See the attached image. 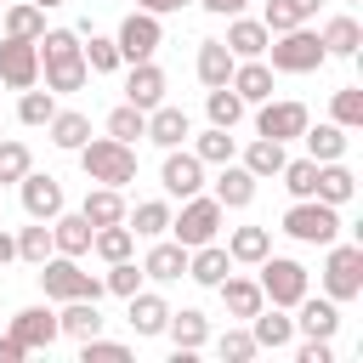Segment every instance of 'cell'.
Wrapping results in <instances>:
<instances>
[{
    "label": "cell",
    "instance_id": "cell-1",
    "mask_svg": "<svg viewBox=\"0 0 363 363\" xmlns=\"http://www.w3.org/2000/svg\"><path fill=\"white\" fill-rule=\"evenodd\" d=\"M40 74H45V91H85L91 68H85V40L74 28H45L40 40Z\"/></svg>",
    "mask_w": 363,
    "mask_h": 363
},
{
    "label": "cell",
    "instance_id": "cell-2",
    "mask_svg": "<svg viewBox=\"0 0 363 363\" xmlns=\"http://www.w3.org/2000/svg\"><path fill=\"white\" fill-rule=\"evenodd\" d=\"M79 170L91 182H102V187H125V182H136V147L119 142V136H85Z\"/></svg>",
    "mask_w": 363,
    "mask_h": 363
},
{
    "label": "cell",
    "instance_id": "cell-3",
    "mask_svg": "<svg viewBox=\"0 0 363 363\" xmlns=\"http://www.w3.org/2000/svg\"><path fill=\"white\" fill-rule=\"evenodd\" d=\"M40 289H45V301H102L108 295L102 278L79 267V255H57V250L40 261Z\"/></svg>",
    "mask_w": 363,
    "mask_h": 363
},
{
    "label": "cell",
    "instance_id": "cell-4",
    "mask_svg": "<svg viewBox=\"0 0 363 363\" xmlns=\"http://www.w3.org/2000/svg\"><path fill=\"white\" fill-rule=\"evenodd\" d=\"M323 62H329V51H323L318 28H306V23L267 40V68H272V74H312V68H323Z\"/></svg>",
    "mask_w": 363,
    "mask_h": 363
},
{
    "label": "cell",
    "instance_id": "cell-5",
    "mask_svg": "<svg viewBox=\"0 0 363 363\" xmlns=\"http://www.w3.org/2000/svg\"><path fill=\"white\" fill-rule=\"evenodd\" d=\"M284 233L295 244H335L340 238V210L323 204V199H295L284 210Z\"/></svg>",
    "mask_w": 363,
    "mask_h": 363
},
{
    "label": "cell",
    "instance_id": "cell-6",
    "mask_svg": "<svg viewBox=\"0 0 363 363\" xmlns=\"http://www.w3.org/2000/svg\"><path fill=\"white\" fill-rule=\"evenodd\" d=\"M323 295L329 301H357L363 295V244H323Z\"/></svg>",
    "mask_w": 363,
    "mask_h": 363
},
{
    "label": "cell",
    "instance_id": "cell-7",
    "mask_svg": "<svg viewBox=\"0 0 363 363\" xmlns=\"http://www.w3.org/2000/svg\"><path fill=\"white\" fill-rule=\"evenodd\" d=\"M261 267V295H267V306H295L306 289H312V278H306V267L295 261V255H267V261H255Z\"/></svg>",
    "mask_w": 363,
    "mask_h": 363
},
{
    "label": "cell",
    "instance_id": "cell-8",
    "mask_svg": "<svg viewBox=\"0 0 363 363\" xmlns=\"http://www.w3.org/2000/svg\"><path fill=\"white\" fill-rule=\"evenodd\" d=\"M221 204L210 199V193H193V199H182V216H170V233H176V244H210L216 233H221Z\"/></svg>",
    "mask_w": 363,
    "mask_h": 363
},
{
    "label": "cell",
    "instance_id": "cell-9",
    "mask_svg": "<svg viewBox=\"0 0 363 363\" xmlns=\"http://www.w3.org/2000/svg\"><path fill=\"white\" fill-rule=\"evenodd\" d=\"M113 45H119V62H147V57L164 45V28H159V17H153V11H142V6H136V11L119 23Z\"/></svg>",
    "mask_w": 363,
    "mask_h": 363
},
{
    "label": "cell",
    "instance_id": "cell-10",
    "mask_svg": "<svg viewBox=\"0 0 363 363\" xmlns=\"http://www.w3.org/2000/svg\"><path fill=\"white\" fill-rule=\"evenodd\" d=\"M0 85L6 91H28L40 85V45L34 40H0Z\"/></svg>",
    "mask_w": 363,
    "mask_h": 363
},
{
    "label": "cell",
    "instance_id": "cell-11",
    "mask_svg": "<svg viewBox=\"0 0 363 363\" xmlns=\"http://www.w3.org/2000/svg\"><path fill=\"white\" fill-rule=\"evenodd\" d=\"M261 113H255V136H272V142H295L306 125H312V113H306V102H255Z\"/></svg>",
    "mask_w": 363,
    "mask_h": 363
},
{
    "label": "cell",
    "instance_id": "cell-12",
    "mask_svg": "<svg viewBox=\"0 0 363 363\" xmlns=\"http://www.w3.org/2000/svg\"><path fill=\"white\" fill-rule=\"evenodd\" d=\"M159 182H164L170 199H193V193H204V159L187 153V147H164V170H159Z\"/></svg>",
    "mask_w": 363,
    "mask_h": 363
},
{
    "label": "cell",
    "instance_id": "cell-13",
    "mask_svg": "<svg viewBox=\"0 0 363 363\" xmlns=\"http://www.w3.org/2000/svg\"><path fill=\"white\" fill-rule=\"evenodd\" d=\"M295 312H301V318H295V329H301V335H312V340H335V329H340V301H329V295H312V289H306V295L295 301Z\"/></svg>",
    "mask_w": 363,
    "mask_h": 363
},
{
    "label": "cell",
    "instance_id": "cell-14",
    "mask_svg": "<svg viewBox=\"0 0 363 363\" xmlns=\"http://www.w3.org/2000/svg\"><path fill=\"white\" fill-rule=\"evenodd\" d=\"M6 335H11L23 352H45V346L57 340V312H51V306H23Z\"/></svg>",
    "mask_w": 363,
    "mask_h": 363
},
{
    "label": "cell",
    "instance_id": "cell-15",
    "mask_svg": "<svg viewBox=\"0 0 363 363\" xmlns=\"http://www.w3.org/2000/svg\"><path fill=\"white\" fill-rule=\"evenodd\" d=\"M17 193H23V210H28V221H51V216L62 210V182H57V176H40V170H28V176L17 182Z\"/></svg>",
    "mask_w": 363,
    "mask_h": 363
},
{
    "label": "cell",
    "instance_id": "cell-16",
    "mask_svg": "<svg viewBox=\"0 0 363 363\" xmlns=\"http://www.w3.org/2000/svg\"><path fill=\"white\" fill-rule=\"evenodd\" d=\"M125 102H130V108H142V113L164 102V68H159L153 57H147V62H130V79H125Z\"/></svg>",
    "mask_w": 363,
    "mask_h": 363
},
{
    "label": "cell",
    "instance_id": "cell-17",
    "mask_svg": "<svg viewBox=\"0 0 363 363\" xmlns=\"http://www.w3.org/2000/svg\"><path fill=\"white\" fill-rule=\"evenodd\" d=\"M153 147H182L187 136H193V119L182 113V108H170V102H159V108H147V130H142Z\"/></svg>",
    "mask_w": 363,
    "mask_h": 363
},
{
    "label": "cell",
    "instance_id": "cell-18",
    "mask_svg": "<svg viewBox=\"0 0 363 363\" xmlns=\"http://www.w3.org/2000/svg\"><path fill=\"white\" fill-rule=\"evenodd\" d=\"M91 233H96V227H91L79 210H74V216H68V210L51 216V250H57V255H91Z\"/></svg>",
    "mask_w": 363,
    "mask_h": 363
},
{
    "label": "cell",
    "instance_id": "cell-19",
    "mask_svg": "<svg viewBox=\"0 0 363 363\" xmlns=\"http://www.w3.org/2000/svg\"><path fill=\"white\" fill-rule=\"evenodd\" d=\"M227 272H233V255H227V250H221L216 238H210V244H193V250H187V278H193V284L216 289V284H221Z\"/></svg>",
    "mask_w": 363,
    "mask_h": 363
},
{
    "label": "cell",
    "instance_id": "cell-20",
    "mask_svg": "<svg viewBox=\"0 0 363 363\" xmlns=\"http://www.w3.org/2000/svg\"><path fill=\"white\" fill-rule=\"evenodd\" d=\"M267 40H272V34H267V23H261V17H244V11H238V17L227 23V40H221V45H227V51H233V57L244 62V57H267Z\"/></svg>",
    "mask_w": 363,
    "mask_h": 363
},
{
    "label": "cell",
    "instance_id": "cell-21",
    "mask_svg": "<svg viewBox=\"0 0 363 363\" xmlns=\"http://www.w3.org/2000/svg\"><path fill=\"white\" fill-rule=\"evenodd\" d=\"M352 193H357V176L340 164V159H329V164H318V182H312V199H323V204H352Z\"/></svg>",
    "mask_w": 363,
    "mask_h": 363
},
{
    "label": "cell",
    "instance_id": "cell-22",
    "mask_svg": "<svg viewBox=\"0 0 363 363\" xmlns=\"http://www.w3.org/2000/svg\"><path fill=\"white\" fill-rule=\"evenodd\" d=\"M210 199H216L221 210H244V204L255 199V176H250L244 164H233V159H227V164H221V176H216V193H210Z\"/></svg>",
    "mask_w": 363,
    "mask_h": 363
},
{
    "label": "cell",
    "instance_id": "cell-23",
    "mask_svg": "<svg viewBox=\"0 0 363 363\" xmlns=\"http://www.w3.org/2000/svg\"><path fill=\"white\" fill-rule=\"evenodd\" d=\"M125 318H130V329H136V335H164L170 306H164L153 289H136V295H125Z\"/></svg>",
    "mask_w": 363,
    "mask_h": 363
},
{
    "label": "cell",
    "instance_id": "cell-24",
    "mask_svg": "<svg viewBox=\"0 0 363 363\" xmlns=\"http://www.w3.org/2000/svg\"><path fill=\"white\" fill-rule=\"evenodd\" d=\"M164 335L176 340V352H199V346L210 340V318H204L199 306H182V312L164 318Z\"/></svg>",
    "mask_w": 363,
    "mask_h": 363
},
{
    "label": "cell",
    "instance_id": "cell-25",
    "mask_svg": "<svg viewBox=\"0 0 363 363\" xmlns=\"http://www.w3.org/2000/svg\"><path fill=\"white\" fill-rule=\"evenodd\" d=\"M250 335H255L261 352H284V346L295 340V318H284V306H272V312L261 306V312L250 318Z\"/></svg>",
    "mask_w": 363,
    "mask_h": 363
},
{
    "label": "cell",
    "instance_id": "cell-26",
    "mask_svg": "<svg viewBox=\"0 0 363 363\" xmlns=\"http://www.w3.org/2000/svg\"><path fill=\"white\" fill-rule=\"evenodd\" d=\"M244 102H267L272 96V68L261 62V57H244V62H233V79H227Z\"/></svg>",
    "mask_w": 363,
    "mask_h": 363
},
{
    "label": "cell",
    "instance_id": "cell-27",
    "mask_svg": "<svg viewBox=\"0 0 363 363\" xmlns=\"http://www.w3.org/2000/svg\"><path fill=\"white\" fill-rule=\"evenodd\" d=\"M182 272H187V244H176V238H159L142 261V278H159V284H170Z\"/></svg>",
    "mask_w": 363,
    "mask_h": 363
},
{
    "label": "cell",
    "instance_id": "cell-28",
    "mask_svg": "<svg viewBox=\"0 0 363 363\" xmlns=\"http://www.w3.org/2000/svg\"><path fill=\"white\" fill-rule=\"evenodd\" d=\"M57 335H68V340H91V335H102V312H96V301H62V312H57Z\"/></svg>",
    "mask_w": 363,
    "mask_h": 363
},
{
    "label": "cell",
    "instance_id": "cell-29",
    "mask_svg": "<svg viewBox=\"0 0 363 363\" xmlns=\"http://www.w3.org/2000/svg\"><path fill=\"white\" fill-rule=\"evenodd\" d=\"M79 216H85L91 227H113V221H125V193H119V187H102V182H96V187L85 193Z\"/></svg>",
    "mask_w": 363,
    "mask_h": 363
},
{
    "label": "cell",
    "instance_id": "cell-30",
    "mask_svg": "<svg viewBox=\"0 0 363 363\" xmlns=\"http://www.w3.org/2000/svg\"><path fill=\"white\" fill-rule=\"evenodd\" d=\"M216 289H221V301H227V312H233V318H255V312L267 306V295H261V284H255V278H233V272H227Z\"/></svg>",
    "mask_w": 363,
    "mask_h": 363
},
{
    "label": "cell",
    "instance_id": "cell-31",
    "mask_svg": "<svg viewBox=\"0 0 363 363\" xmlns=\"http://www.w3.org/2000/svg\"><path fill=\"white\" fill-rule=\"evenodd\" d=\"M318 40H323V51L329 57H357V45H363V28H357V17H329L323 28H318Z\"/></svg>",
    "mask_w": 363,
    "mask_h": 363
},
{
    "label": "cell",
    "instance_id": "cell-32",
    "mask_svg": "<svg viewBox=\"0 0 363 363\" xmlns=\"http://www.w3.org/2000/svg\"><path fill=\"white\" fill-rule=\"evenodd\" d=\"M233 62H238V57H233L221 40H199V62H193V68H199L204 91H210V85H227V79H233Z\"/></svg>",
    "mask_w": 363,
    "mask_h": 363
},
{
    "label": "cell",
    "instance_id": "cell-33",
    "mask_svg": "<svg viewBox=\"0 0 363 363\" xmlns=\"http://www.w3.org/2000/svg\"><path fill=\"white\" fill-rule=\"evenodd\" d=\"M45 130H51V142H57L62 153H79V147H85V136H91V119H85V113H74V108H57V113L45 119Z\"/></svg>",
    "mask_w": 363,
    "mask_h": 363
},
{
    "label": "cell",
    "instance_id": "cell-34",
    "mask_svg": "<svg viewBox=\"0 0 363 363\" xmlns=\"http://www.w3.org/2000/svg\"><path fill=\"white\" fill-rule=\"evenodd\" d=\"M301 142H306V159H318V164H329V159H346V130L329 119V125H306L301 130Z\"/></svg>",
    "mask_w": 363,
    "mask_h": 363
},
{
    "label": "cell",
    "instance_id": "cell-35",
    "mask_svg": "<svg viewBox=\"0 0 363 363\" xmlns=\"http://www.w3.org/2000/svg\"><path fill=\"white\" fill-rule=\"evenodd\" d=\"M284 159H289V153H284V142H272V136H255V142L244 147V159H238V164H244L255 182H267V176H278V170H284Z\"/></svg>",
    "mask_w": 363,
    "mask_h": 363
},
{
    "label": "cell",
    "instance_id": "cell-36",
    "mask_svg": "<svg viewBox=\"0 0 363 363\" xmlns=\"http://www.w3.org/2000/svg\"><path fill=\"white\" fill-rule=\"evenodd\" d=\"M227 255L244 261V267H255V261L272 255V233H267V227H233V233H227Z\"/></svg>",
    "mask_w": 363,
    "mask_h": 363
},
{
    "label": "cell",
    "instance_id": "cell-37",
    "mask_svg": "<svg viewBox=\"0 0 363 363\" xmlns=\"http://www.w3.org/2000/svg\"><path fill=\"white\" fill-rule=\"evenodd\" d=\"M244 108H250V102H244L233 85H210V91H204V113H210V125H221V130H233V125L244 119Z\"/></svg>",
    "mask_w": 363,
    "mask_h": 363
},
{
    "label": "cell",
    "instance_id": "cell-38",
    "mask_svg": "<svg viewBox=\"0 0 363 363\" xmlns=\"http://www.w3.org/2000/svg\"><path fill=\"white\" fill-rule=\"evenodd\" d=\"M125 227L136 238H164L170 233V204L164 199H147V204H136V216H125Z\"/></svg>",
    "mask_w": 363,
    "mask_h": 363
},
{
    "label": "cell",
    "instance_id": "cell-39",
    "mask_svg": "<svg viewBox=\"0 0 363 363\" xmlns=\"http://www.w3.org/2000/svg\"><path fill=\"white\" fill-rule=\"evenodd\" d=\"M91 250H96L102 261H125V255L136 250V233H130L125 221H113V227H96V233H91Z\"/></svg>",
    "mask_w": 363,
    "mask_h": 363
},
{
    "label": "cell",
    "instance_id": "cell-40",
    "mask_svg": "<svg viewBox=\"0 0 363 363\" xmlns=\"http://www.w3.org/2000/svg\"><path fill=\"white\" fill-rule=\"evenodd\" d=\"M6 34H11V40H40V34H45V11H40L34 0H17V6L6 11Z\"/></svg>",
    "mask_w": 363,
    "mask_h": 363
},
{
    "label": "cell",
    "instance_id": "cell-41",
    "mask_svg": "<svg viewBox=\"0 0 363 363\" xmlns=\"http://www.w3.org/2000/svg\"><path fill=\"white\" fill-rule=\"evenodd\" d=\"M193 153H199L204 164H227V159L238 153V142H233V130H221V125H210L204 136H193Z\"/></svg>",
    "mask_w": 363,
    "mask_h": 363
},
{
    "label": "cell",
    "instance_id": "cell-42",
    "mask_svg": "<svg viewBox=\"0 0 363 363\" xmlns=\"http://www.w3.org/2000/svg\"><path fill=\"white\" fill-rule=\"evenodd\" d=\"M34 170V153H28V142H17V136H0V182H23Z\"/></svg>",
    "mask_w": 363,
    "mask_h": 363
},
{
    "label": "cell",
    "instance_id": "cell-43",
    "mask_svg": "<svg viewBox=\"0 0 363 363\" xmlns=\"http://www.w3.org/2000/svg\"><path fill=\"white\" fill-rule=\"evenodd\" d=\"M45 255H51V221H34V227H23V233H17V261L40 267Z\"/></svg>",
    "mask_w": 363,
    "mask_h": 363
},
{
    "label": "cell",
    "instance_id": "cell-44",
    "mask_svg": "<svg viewBox=\"0 0 363 363\" xmlns=\"http://www.w3.org/2000/svg\"><path fill=\"white\" fill-rule=\"evenodd\" d=\"M102 289H108V295H119V301H125V295H136V289H142V267H136L130 255H125V261H108Z\"/></svg>",
    "mask_w": 363,
    "mask_h": 363
},
{
    "label": "cell",
    "instance_id": "cell-45",
    "mask_svg": "<svg viewBox=\"0 0 363 363\" xmlns=\"http://www.w3.org/2000/svg\"><path fill=\"white\" fill-rule=\"evenodd\" d=\"M51 113H57V91H34V85H28V91L17 96V119H23V125H45Z\"/></svg>",
    "mask_w": 363,
    "mask_h": 363
},
{
    "label": "cell",
    "instance_id": "cell-46",
    "mask_svg": "<svg viewBox=\"0 0 363 363\" xmlns=\"http://www.w3.org/2000/svg\"><path fill=\"white\" fill-rule=\"evenodd\" d=\"M329 119H335L340 130H357V125H363V91H357V85L335 91V102H329Z\"/></svg>",
    "mask_w": 363,
    "mask_h": 363
},
{
    "label": "cell",
    "instance_id": "cell-47",
    "mask_svg": "<svg viewBox=\"0 0 363 363\" xmlns=\"http://www.w3.org/2000/svg\"><path fill=\"white\" fill-rule=\"evenodd\" d=\"M147 130V113L142 108H130V102H119L113 113H108V136H119V142H130L136 147V136Z\"/></svg>",
    "mask_w": 363,
    "mask_h": 363
},
{
    "label": "cell",
    "instance_id": "cell-48",
    "mask_svg": "<svg viewBox=\"0 0 363 363\" xmlns=\"http://www.w3.org/2000/svg\"><path fill=\"white\" fill-rule=\"evenodd\" d=\"M284 187H289V199H312V182H318V159H284Z\"/></svg>",
    "mask_w": 363,
    "mask_h": 363
},
{
    "label": "cell",
    "instance_id": "cell-49",
    "mask_svg": "<svg viewBox=\"0 0 363 363\" xmlns=\"http://www.w3.org/2000/svg\"><path fill=\"white\" fill-rule=\"evenodd\" d=\"M216 352H221L227 363H250V357H255L261 346H255V335H250V329H227V335L216 340Z\"/></svg>",
    "mask_w": 363,
    "mask_h": 363
},
{
    "label": "cell",
    "instance_id": "cell-50",
    "mask_svg": "<svg viewBox=\"0 0 363 363\" xmlns=\"http://www.w3.org/2000/svg\"><path fill=\"white\" fill-rule=\"evenodd\" d=\"M261 23H267V34H284V28H301L306 17H301V6H295V0H267Z\"/></svg>",
    "mask_w": 363,
    "mask_h": 363
},
{
    "label": "cell",
    "instance_id": "cell-51",
    "mask_svg": "<svg viewBox=\"0 0 363 363\" xmlns=\"http://www.w3.org/2000/svg\"><path fill=\"white\" fill-rule=\"evenodd\" d=\"M85 68H91V74H113V68H119V45L102 40V34H91V45H85Z\"/></svg>",
    "mask_w": 363,
    "mask_h": 363
},
{
    "label": "cell",
    "instance_id": "cell-52",
    "mask_svg": "<svg viewBox=\"0 0 363 363\" xmlns=\"http://www.w3.org/2000/svg\"><path fill=\"white\" fill-rule=\"evenodd\" d=\"M79 357H85V363H125V357H130V346H119V340H102V335H91V340H79Z\"/></svg>",
    "mask_w": 363,
    "mask_h": 363
},
{
    "label": "cell",
    "instance_id": "cell-53",
    "mask_svg": "<svg viewBox=\"0 0 363 363\" xmlns=\"http://www.w3.org/2000/svg\"><path fill=\"white\" fill-rule=\"evenodd\" d=\"M295 357H301V363H335V346H329V340H312V335H306V346H301Z\"/></svg>",
    "mask_w": 363,
    "mask_h": 363
},
{
    "label": "cell",
    "instance_id": "cell-54",
    "mask_svg": "<svg viewBox=\"0 0 363 363\" xmlns=\"http://www.w3.org/2000/svg\"><path fill=\"white\" fill-rule=\"evenodd\" d=\"M204 11H216V17H238L244 11V0H199Z\"/></svg>",
    "mask_w": 363,
    "mask_h": 363
},
{
    "label": "cell",
    "instance_id": "cell-55",
    "mask_svg": "<svg viewBox=\"0 0 363 363\" xmlns=\"http://www.w3.org/2000/svg\"><path fill=\"white\" fill-rule=\"evenodd\" d=\"M142 11H153V17H164V11H182V6H193V0H136Z\"/></svg>",
    "mask_w": 363,
    "mask_h": 363
},
{
    "label": "cell",
    "instance_id": "cell-56",
    "mask_svg": "<svg viewBox=\"0 0 363 363\" xmlns=\"http://www.w3.org/2000/svg\"><path fill=\"white\" fill-rule=\"evenodd\" d=\"M23 357H28V352H23L11 335H0V363H23Z\"/></svg>",
    "mask_w": 363,
    "mask_h": 363
},
{
    "label": "cell",
    "instance_id": "cell-57",
    "mask_svg": "<svg viewBox=\"0 0 363 363\" xmlns=\"http://www.w3.org/2000/svg\"><path fill=\"white\" fill-rule=\"evenodd\" d=\"M6 261H17V238L0 227V267H6Z\"/></svg>",
    "mask_w": 363,
    "mask_h": 363
},
{
    "label": "cell",
    "instance_id": "cell-58",
    "mask_svg": "<svg viewBox=\"0 0 363 363\" xmlns=\"http://www.w3.org/2000/svg\"><path fill=\"white\" fill-rule=\"evenodd\" d=\"M34 6H40V11H51V6H62V0H34Z\"/></svg>",
    "mask_w": 363,
    "mask_h": 363
},
{
    "label": "cell",
    "instance_id": "cell-59",
    "mask_svg": "<svg viewBox=\"0 0 363 363\" xmlns=\"http://www.w3.org/2000/svg\"><path fill=\"white\" fill-rule=\"evenodd\" d=\"M346 6H357V0H346Z\"/></svg>",
    "mask_w": 363,
    "mask_h": 363
}]
</instances>
